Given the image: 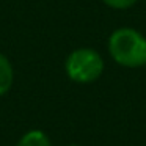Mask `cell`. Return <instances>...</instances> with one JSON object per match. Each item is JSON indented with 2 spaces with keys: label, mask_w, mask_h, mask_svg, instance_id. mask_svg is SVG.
Returning a JSON list of instances; mask_svg holds the SVG:
<instances>
[{
  "label": "cell",
  "mask_w": 146,
  "mask_h": 146,
  "mask_svg": "<svg viewBox=\"0 0 146 146\" xmlns=\"http://www.w3.org/2000/svg\"><path fill=\"white\" fill-rule=\"evenodd\" d=\"M14 82V69L11 61L5 57L3 54H0V96H3L5 93L10 91Z\"/></svg>",
  "instance_id": "3957f363"
},
{
  "label": "cell",
  "mask_w": 146,
  "mask_h": 146,
  "mask_svg": "<svg viewBox=\"0 0 146 146\" xmlns=\"http://www.w3.org/2000/svg\"><path fill=\"white\" fill-rule=\"evenodd\" d=\"M16 146H52V141L46 132L39 129H33L24 133L21 140L16 143Z\"/></svg>",
  "instance_id": "277c9868"
},
{
  "label": "cell",
  "mask_w": 146,
  "mask_h": 146,
  "mask_svg": "<svg viewBox=\"0 0 146 146\" xmlns=\"http://www.w3.org/2000/svg\"><path fill=\"white\" fill-rule=\"evenodd\" d=\"M68 146H79V145H68Z\"/></svg>",
  "instance_id": "8992f818"
},
{
  "label": "cell",
  "mask_w": 146,
  "mask_h": 146,
  "mask_svg": "<svg viewBox=\"0 0 146 146\" xmlns=\"http://www.w3.org/2000/svg\"><path fill=\"white\" fill-rule=\"evenodd\" d=\"M145 66H146V64H145Z\"/></svg>",
  "instance_id": "52a82bcc"
},
{
  "label": "cell",
  "mask_w": 146,
  "mask_h": 146,
  "mask_svg": "<svg viewBox=\"0 0 146 146\" xmlns=\"http://www.w3.org/2000/svg\"><path fill=\"white\" fill-rule=\"evenodd\" d=\"M138 0H102V3L113 10H129Z\"/></svg>",
  "instance_id": "5b68a950"
},
{
  "label": "cell",
  "mask_w": 146,
  "mask_h": 146,
  "mask_svg": "<svg viewBox=\"0 0 146 146\" xmlns=\"http://www.w3.org/2000/svg\"><path fill=\"white\" fill-rule=\"evenodd\" d=\"M104 58L91 47H79L68 55L64 61L66 76L76 83H93L104 72Z\"/></svg>",
  "instance_id": "7a4b0ae2"
},
{
  "label": "cell",
  "mask_w": 146,
  "mask_h": 146,
  "mask_svg": "<svg viewBox=\"0 0 146 146\" xmlns=\"http://www.w3.org/2000/svg\"><path fill=\"white\" fill-rule=\"evenodd\" d=\"M107 49L116 64L129 69L146 64V38L132 27H119L108 36Z\"/></svg>",
  "instance_id": "6da1fadb"
}]
</instances>
